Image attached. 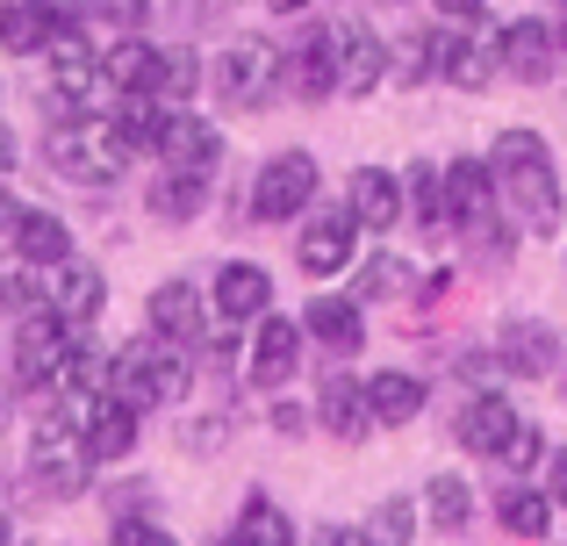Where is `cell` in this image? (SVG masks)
<instances>
[{
  "label": "cell",
  "mask_w": 567,
  "mask_h": 546,
  "mask_svg": "<svg viewBox=\"0 0 567 546\" xmlns=\"http://www.w3.org/2000/svg\"><path fill=\"white\" fill-rule=\"evenodd\" d=\"M453 432H460V446H467V453H488V461H496L503 439L517 432V403H503V395H474V403L460 410Z\"/></svg>",
  "instance_id": "obj_22"
},
{
  "label": "cell",
  "mask_w": 567,
  "mask_h": 546,
  "mask_svg": "<svg viewBox=\"0 0 567 546\" xmlns=\"http://www.w3.org/2000/svg\"><path fill=\"white\" fill-rule=\"evenodd\" d=\"M115 539H137V546H166V533H158L152 518H115Z\"/></svg>",
  "instance_id": "obj_41"
},
{
  "label": "cell",
  "mask_w": 567,
  "mask_h": 546,
  "mask_svg": "<svg viewBox=\"0 0 567 546\" xmlns=\"http://www.w3.org/2000/svg\"><path fill=\"white\" fill-rule=\"evenodd\" d=\"M503 467H532V461H546V439H539V424L532 418H517V432L503 439V453H496Z\"/></svg>",
  "instance_id": "obj_39"
},
{
  "label": "cell",
  "mask_w": 567,
  "mask_h": 546,
  "mask_svg": "<svg viewBox=\"0 0 567 546\" xmlns=\"http://www.w3.org/2000/svg\"><path fill=\"white\" fill-rule=\"evenodd\" d=\"M22 267H29V259H22ZM22 267H14V259H0V309H29V302H37V288H29Z\"/></svg>",
  "instance_id": "obj_40"
},
{
  "label": "cell",
  "mask_w": 567,
  "mask_h": 546,
  "mask_svg": "<svg viewBox=\"0 0 567 546\" xmlns=\"http://www.w3.org/2000/svg\"><path fill=\"white\" fill-rule=\"evenodd\" d=\"M302 331L317 338V346H331V352H360L367 346V317H360V302H346V295H317V302L302 309Z\"/></svg>",
  "instance_id": "obj_20"
},
{
  "label": "cell",
  "mask_w": 567,
  "mask_h": 546,
  "mask_svg": "<svg viewBox=\"0 0 567 546\" xmlns=\"http://www.w3.org/2000/svg\"><path fill=\"white\" fill-rule=\"evenodd\" d=\"M352 216H360V230H395L402 224V181L381 166H360L352 173Z\"/></svg>",
  "instance_id": "obj_23"
},
{
  "label": "cell",
  "mask_w": 567,
  "mask_h": 546,
  "mask_svg": "<svg viewBox=\"0 0 567 546\" xmlns=\"http://www.w3.org/2000/svg\"><path fill=\"white\" fill-rule=\"evenodd\" d=\"M144 14H152V0H86V14H80V29H101V37H137L144 29Z\"/></svg>",
  "instance_id": "obj_34"
},
{
  "label": "cell",
  "mask_w": 567,
  "mask_h": 546,
  "mask_svg": "<svg viewBox=\"0 0 567 546\" xmlns=\"http://www.w3.org/2000/svg\"><path fill=\"white\" fill-rule=\"evenodd\" d=\"M51 166L65 173V181H80V187H109V181H123V166H130V152L137 144L115 130V115H65V123L51 130Z\"/></svg>",
  "instance_id": "obj_2"
},
{
  "label": "cell",
  "mask_w": 567,
  "mask_h": 546,
  "mask_svg": "<svg viewBox=\"0 0 567 546\" xmlns=\"http://www.w3.org/2000/svg\"><path fill=\"white\" fill-rule=\"evenodd\" d=\"M158 158L166 166H187V173H208L223 158V130L208 123V115H194L187 101L181 109H166V130H158Z\"/></svg>",
  "instance_id": "obj_10"
},
{
  "label": "cell",
  "mask_w": 567,
  "mask_h": 546,
  "mask_svg": "<svg viewBox=\"0 0 567 546\" xmlns=\"http://www.w3.org/2000/svg\"><path fill=\"white\" fill-rule=\"evenodd\" d=\"M482 8H488V0H439L445 22H482Z\"/></svg>",
  "instance_id": "obj_42"
},
{
  "label": "cell",
  "mask_w": 567,
  "mask_h": 546,
  "mask_svg": "<svg viewBox=\"0 0 567 546\" xmlns=\"http://www.w3.org/2000/svg\"><path fill=\"white\" fill-rule=\"evenodd\" d=\"M367 403H374V424H410V418H424V381L388 367V374L367 381Z\"/></svg>",
  "instance_id": "obj_28"
},
{
  "label": "cell",
  "mask_w": 567,
  "mask_h": 546,
  "mask_svg": "<svg viewBox=\"0 0 567 546\" xmlns=\"http://www.w3.org/2000/svg\"><path fill=\"white\" fill-rule=\"evenodd\" d=\"M58 22L43 0H0V51H51Z\"/></svg>",
  "instance_id": "obj_27"
},
{
  "label": "cell",
  "mask_w": 567,
  "mask_h": 546,
  "mask_svg": "<svg viewBox=\"0 0 567 546\" xmlns=\"http://www.w3.org/2000/svg\"><path fill=\"white\" fill-rule=\"evenodd\" d=\"M395 8H402V0H395Z\"/></svg>",
  "instance_id": "obj_51"
},
{
  "label": "cell",
  "mask_w": 567,
  "mask_h": 546,
  "mask_svg": "<svg viewBox=\"0 0 567 546\" xmlns=\"http://www.w3.org/2000/svg\"><path fill=\"white\" fill-rule=\"evenodd\" d=\"M0 539H14V525H8V518H0Z\"/></svg>",
  "instance_id": "obj_48"
},
{
  "label": "cell",
  "mask_w": 567,
  "mask_h": 546,
  "mask_svg": "<svg viewBox=\"0 0 567 546\" xmlns=\"http://www.w3.org/2000/svg\"><path fill=\"white\" fill-rule=\"evenodd\" d=\"M14 253H22L29 267H58V259H72V230L58 224L51 209H22V224H14Z\"/></svg>",
  "instance_id": "obj_26"
},
{
  "label": "cell",
  "mask_w": 567,
  "mask_h": 546,
  "mask_svg": "<svg viewBox=\"0 0 567 546\" xmlns=\"http://www.w3.org/2000/svg\"><path fill=\"white\" fill-rule=\"evenodd\" d=\"M43 302H51L65 323H94L101 309H109V280H101L94 259H58L51 280H43Z\"/></svg>",
  "instance_id": "obj_9"
},
{
  "label": "cell",
  "mask_w": 567,
  "mask_h": 546,
  "mask_svg": "<svg viewBox=\"0 0 567 546\" xmlns=\"http://www.w3.org/2000/svg\"><path fill=\"white\" fill-rule=\"evenodd\" d=\"M402 195H410V216H416V230H431V238H439V230L453 224V209H445V181H439L431 166H410Z\"/></svg>",
  "instance_id": "obj_32"
},
{
  "label": "cell",
  "mask_w": 567,
  "mask_h": 546,
  "mask_svg": "<svg viewBox=\"0 0 567 546\" xmlns=\"http://www.w3.org/2000/svg\"><path fill=\"white\" fill-rule=\"evenodd\" d=\"M152 331L181 338V346H202V338H208L202 288H194V280H158V288H152Z\"/></svg>",
  "instance_id": "obj_18"
},
{
  "label": "cell",
  "mask_w": 567,
  "mask_h": 546,
  "mask_svg": "<svg viewBox=\"0 0 567 546\" xmlns=\"http://www.w3.org/2000/svg\"><path fill=\"white\" fill-rule=\"evenodd\" d=\"M216 309L223 323H251L274 309V280H266V267H251V259H230V267L216 274Z\"/></svg>",
  "instance_id": "obj_17"
},
{
  "label": "cell",
  "mask_w": 567,
  "mask_h": 546,
  "mask_svg": "<svg viewBox=\"0 0 567 546\" xmlns=\"http://www.w3.org/2000/svg\"><path fill=\"white\" fill-rule=\"evenodd\" d=\"M402 280H410V267H402V259H367V267H360V295H367V302H381V295H402Z\"/></svg>",
  "instance_id": "obj_37"
},
{
  "label": "cell",
  "mask_w": 567,
  "mask_h": 546,
  "mask_svg": "<svg viewBox=\"0 0 567 546\" xmlns=\"http://www.w3.org/2000/svg\"><path fill=\"white\" fill-rule=\"evenodd\" d=\"M560 51H567V29H560Z\"/></svg>",
  "instance_id": "obj_49"
},
{
  "label": "cell",
  "mask_w": 567,
  "mask_h": 546,
  "mask_svg": "<svg viewBox=\"0 0 567 546\" xmlns=\"http://www.w3.org/2000/svg\"><path fill=\"white\" fill-rule=\"evenodd\" d=\"M230 539H251V546H288V539H295V525H288V511H274L266 496H251L245 518L230 525Z\"/></svg>",
  "instance_id": "obj_35"
},
{
  "label": "cell",
  "mask_w": 567,
  "mask_h": 546,
  "mask_svg": "<svg viewBox=\"0 0 567 546\" xmlns=\"http://www.w3.org/2000/svg\"><path fill=\"white\" fill-rule=\"evenodd\" d=\"M467 511H474V490L460 475H431L424 482V525L431 533H467Z\"/></svg>",
  "instance_id": "obj_31"
},
{
  "label": "cell",
  "mask_w": 567,
  "mask_h": 546,
  "mask_svg": "<svg viewBox=\"0 0 567 546\" xmlns=\"http://www.w3.org/2000/svg\"><path fill=\"white\" fill-rule=\"evenodd\" d=\"M317 424H323L331 439H346V446H352V439H367V424H374L367 381H346V374L323 381V389H317Z\"/></svg>",
  "instance_id": "obj_16"
},
{
  "label": "cell",
  "mask_w": 567,
  "mask_h": 546,
  "mask_svg": "<svg viewBox=\"0 0 567 546\" xmlns=\"http://www.w3.org/2000/svg\"><path fill=\"white\" fill-rule=\"evenodd\" d=\"M14 224H22V202H14L8 187H0V230H8V238H14Z\"/></svg>",
  "instance_id": "obj_45"
},
{
  "label": "cell",
  "mask_w": 567,
  "mask_h": 546,
  "mask_svg": "<svg viewBox=\"0 0 567 546\" xmlns=\"http://www.w3.org/2000/svg\"><path fill=\"white\" fill-rule=\"evenodd\" d=\"M208 173H187V166H166V173H158V181H152V195H144V202H152V216H158V224H194V216H202V202H208Z\"/></svg>",
  "instance_id": "obj_25"
},
{
  "label": "cell",
  "mask_w": 567,
  "mask_h": 546,
  "mask_svg": "<svg viewBox=\"0 0 567 546\" xmlns=\"http://www.w3.org/2000/svg\"><path fill=\"white\" fill-rule=\"evenodd\" d=\"M546 496L567 504V453H554V467H546Z\"/></svg>",
  "instance_id": "obj_43"
},
{
  "label": "cell",
  "mask_w": 567,
  "mask_h": 546,
  "mask_svg": "<svg viewBox=\"0 0 567 546\" xmlns=\"http://www.w3.org/2000/svg\"><path fill=\"white\" fill-rule=\"evenodd\" d=\"M503 367H511V374H525V381L554 374V367H560V338H554V323L517 317L511 331H503Z\"/></svg>",
  "instance_id": "obj_19"
},
{
  "label": "cell",
  "mask_w": 567,
  "mask_h": 546,
  "mask_svg": "<svg viewBox=\"0 0 567 546\" xmlns=\"http://www.w3.org/2000/svg\"><path fill=\"white\" fill-rule=\"evenodd\" d=\"M439 72H445L453 86H488V80L503 72V51L488 58L482 37H467V29H445V37H439Z\"/></svg>",
  "instance_id": "obj_24"
},
{
  "label": "cell",
  "mask_w": 567,
  "mask_h": 546,
  "mask_svg": "<svg viewBox=\"0 0 567 546\" xmlns=\"http://www.w3.org/2000/svg\"><path fill=\"white\" fill-rule=\"evenodd\" d=\"M445 209H453V224H488L496 216V166L488 158H453L445 166Z\"/></svg>",
  "instance_id": "obj_14"
},
{
  "label": "cell",
  "mask_w": 567,
  "mask_h": 546,
  "mask_svg": "<svg viewBox=\"0 0 567 546\" xmlns=\"http://www.w3.org/2000/svg\"><path fill=\"white\" fill-rule=\"evenodd\" d=\"M123 403H137V410H152V403H181L187 395V360H181V338H166V331H152V338H137V346H123L115 352V381H109Z\"/></svg>",
  "instance_id": "obj_4"
},
{
  "label": "cell",
  "mask_w": 567,
  "mask_h": 546,
  "mask_svg": "<svg viewBox=\"0 0 567 546\" xmlns=\"http://www.w3.org/2000/svg\"><path fill=\"white\" fill-rule=\"evenodd\" d=\"M80 424H86V453H94V461H123L130 446H137V403H123V395H86L80 403Z\"/></svg>",
  "instance_id": "obj_12"
},
{
  "label": "cell",
  "mask_w": 567,
  "mask_h": 546,
  "mask_svg": "<svg viewBox=\"0 0 567 546\" xmlns=\"http://www.w3.org/2000/svg\"><path fill=\"white\" fill-rule=\"evenodd\" d=\"M352 253H360V216L352 209H323L317 224H302V238H295V259H302V274H317V280L346 274Z\"/></svg>",
  "instance_id": "obj_8"
},
{
  "label": "cell",
  "mask_w": 567,
  "mask_h": 546,
  "mask_svg": "<svg viewBox=\"0 0 567 546\" xmlns=\"http://www.w3.org/2000/svg\"><path fill=\"white\" fill-rule=\"evenodd\" d=\"M488 166H496L503 209H511L532 238H554L560 230V173H554V152H546L539 130H503Z\"/></svg>",
  "instance_id": "obj_1"
},
{
  "label": "cell",
  "mask_w": 567,
  "mask_h": 546,
  "mask_svg": "<svg viewBox=\"0 0 567 546\" xmlns=\"http://www.w3.org/2000/svg\"><path fill=\"white\" fill-rule=\"evenodd\" d=\"M72 346H80V338H72V323L43 302L37 317L14 331V381H22V389H58V381H65Z\"/></svg>",
  "instance_id": "obj_6"
},
{
  "label": "cell",
  "mask_w": 567,
  "mask_h": 546,
  "mask_svg": "<svg viewBox=\"0 0 567 546\" xmlns=\"http://www.w3.org/2000/svg\"><path fill=\"white\" fill-rule=\"evenodd\" d=\"M194 86H202V65H194V51H181V43H158L144 94H158L166 109H181V101H194Z\"/></svg>",
  "instance_id": "obj_29"
},
{
  "label": "cell",
  "mask_w": 567,
  "mask_h": 546,
  "mask_svg": "<svg viewBox=\"0 0 567 546\" xmlns=\"http://www.w3.org/2000/svg\"><path fill=\"white\" fill-rule=\"evenodd\" d=\"M360 533H367V539H388V546L410 539V533H416V504H402V496H395V504H381V518H367Z\"/></svg>",
  "instance_id": "obj_38"
},
{
  "label": "cell",
  "mask_w": 567,
  "mask_h": 546,
  "mask_svg": "<svg viewBox=\"0 0 567 546\" xmlns=\"http://www.w3.org/2000/svg\"><path fill=\"white\" fill-rule=\"evenodd\" d=\"M51 94L65 115H101L115 101V72H109V51L80 37V22L51 37Z\"/></svg>",
  "instance_id": "obj_3"
},
{
  "label": "cell",
  "mask_w": 567,
  "mask_h": 546,
  "mask_svg": "<svg viewBox=\"0 0 567 546\" xmlns=\"http://www.w3.org/2000/svg\"><path fill=\"white\" fill-rule=\"evenodd\" d=\"M280 86H288V58H280L266 37H230V51L216 58L223 109H266Z\"/></svg>",
  "instance_id": "obj_5"
},
{
  "label": "cell",
  "mask_w": 567,
  "mask_h": 546,
  "mask_svg": "<svg viewBox=\"0 0 567 546\" xmlns=\"http://www.w3.org/2000/svg\"><path fill=\"white\" fill-rule=\"evenodd\" d=\"M496 525L511 539H546V533H554V496H539V490H503L496 496Z\"/></svg>",
  "instance_id": "obj_30"
},
{
  "label": "cell",
  "mask_w": 567,
  "mask_h": 546,
  "mask_svg": "<svg viewBox=\"0 0 567 546\" xmlns=\"http://www.w3.org/2000/svg\"><path fill=\"white\" fill-rule=\"evenodd\" d=\"M8 166H14V130L0 123V181H8Z\"/></svg>",
  "instance_id": "obj_46"
},
{
  "label": "cell",
  "mask_w": 567,
  "mask_h": 546,
  "mask_svg": "<svg viewBox=\"0 0 567 546\" xmlns=\"http://www.w3.org/2000/svg\"><path fill=\"white\" fill-rule=\"evenodd\" d=\"M0 418H8V403H0Z\"/></svg>",
  "instance_id": "obj_50"
},
{
  "label": "cell",
  "mask_w": 567,
  "mask_h": 546,
  "mask_svg": "<svg viewBox=\"0 0 567 546\" xmlns=\"http://www.w3.org/2000/svg\"><path fill=\"white\" fill-rule=\"evenodd\" d=\"M115 130H123L137 152H144V144L158 152V130H166V101H158V94H123V109H115Z\"/></svg>",
  "instance_id": "obj_33"
},
{
  "label": "cell",
  "mask_w": 567,
  "mask_h": 546,
  "mask_svg": "<svg viewBox=\"0 0 567 546\" xmlns=\"http://www.w3.org/2000/svg\"><path fill=\"white\" fill-rule=\"evenodd\" d=\"M317 202V158L309 152H280L259 166V187H251V216L259 224H288Z\"/></svg>",
  "instance_id": "obj_7"
},
{
  "label": "cell",
  "mask_w": 567,
  "mask_h": 546,
  "mask_svg": "<svg viewBox=\"0 0 567 546\" xmlns=\"http://www.w3.org/2000/svg\"><path fill=\"white\" fill-rule=\"evenodd\" d=\"M288 86H295L302 101H331V94H338V43H331V29H317V37L295 43Z\"/></svg>",
  "instance_id": "obj_21"
},
{
  "label": "cell",
  "mask_w": 567,
  "mask_h": 546,
  "mask_svg": "<svg viewBox=\"0 0 567 546\" xmlns=\"http://www.w3.org/2000/svg\"><path fill=\"white\" fill-rule=\"evenodd\" d=\"M43 8H51V22H58V29H72V22L86 14V0H43Z\"/></svg>",
  "instance_id": "obj_44"
},
{
  "label": "cell",
  "mask_w": 567,
  "mask_h": 546,
  "mask_svg": "<svg viewBox=\"0 0 567 546\" xmlns=\"http://www.w3.org/2000/svg\"><path fill=\"white\" fill-rule=\"evenodd\" d=\"M266 8H274V14H302L309 0H266Z\"/></svg>",
  "instance_id": "obj_47"
},
{
  "label": "cell",
  "mask_w": 567,
  "mask_h": 546,
  "mask_svg": "<svg viewBox=\"0 0 567 546\" xmlns=\"http://www.w3.org/2000/svg\"><path fill=\"white\" fill-rule=\"evenodd\" d=\"M295 367H302V323L266 317L259 338H251V381H259V389H288Z\"/></svg>",
  "instance_id": "obj_15"
},
{
  "label": "cell",
  "mask_w": 567,
  "mask_h": 546,
  "mask_svg": "<svg viewBox=\"0 0 567 546\" xmlns=\"http://www.w3.org/2000/svg\"><path fill=\"white\" fill-rule=\"evenodd\" d=\"M331 43H338V94H374L381 72L395 65V58H388V43L367 22H338Z\"/></svg>",
  "instance_id": "obj_11"
},
{
  "label": "cell",
  "mask_w": 567,
  "mask_h": 546,
  "mask_svg": "<svg viewBox=\"0 0 567 546\" xmlns=\"http://www.w3.org/2000/svg\"><path fill=\"white\" fill-rule=\"evenodd\" d=\"M388 58H395L402 86H416V80L439 72V37H402V43H388Z\"/></svg>",
  "instance_id": "obj_36"
},
{
  "label": "cell",
  "mask_w": 567,
  "mask_h": 546,
  "mask_svg": "<svg viewBox=\"0 0 567 546\" xmlns=\"http://www.w3.org/2000/svg\"><path fill=\"white\" fill-rule=\"evenodd\" d=\"M496 51H503V72H517L525 86H539V80H554V65H560V29H546V22H511L496 37Z\"/></svg>",
  "instance_id": "obj_13"
}]
</instances>
